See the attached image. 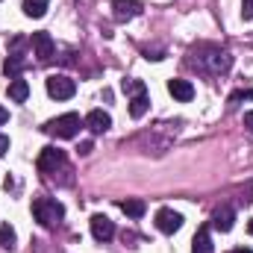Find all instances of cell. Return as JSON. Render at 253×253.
I'll use <instances>...</instances> for the list:
<instances>
[{
  "label": "cell",
  "instance_id": "14",
  "mask_svg": "<svg viewBox=\"0 0 253 253\" xmlns=\"http://www.w3.org/2000/svg\"><path fill=\"white\" fill-rule=\"evenodd\" d=\"M9 97H12L15 103H24V100L30 97V85H27V80L15 77V80L9 83Z\"/></svg>",
  "mask_w": 253,
  "mask_h": 253
},
{
  "label": "cell",
  "instance_id": "7",
  "mask_svg": "<svg viewBox=\"0 0 253 253\" xmlns=\"http://www.w3.org/2000/svg\"><path fill=\"white\" fill-rule=\"evenodd\" d=\"M156 227L171 236V233H177V230L183 227V215L174 212V209H168V206H162V209L156 212Z\"/></svg>",
  "mask_w": 253,
  "mask_h": 253
},
{
  "label": "cell",
  "instance_id": "6",
  "mask_svg": "<svg viewBox=\"0 0 253 253\" xmlns=\"http://www.w3.org/2000/svg\"><path fill=\"white\" fill-rule=\"evenodd\" d=\"M33 50H36V56H39V62H50L53 59V53H56V44H53V39L47 36V33H33Z\"/></svg>",
  "mask_w": 253,
  "mask_h": 253
},
{
  "label": "cell",
  "instance_id": "13",
  "mask_svg": "<svg viewBox=\"0 0 253 253\" xmlns=\"http://www.w3.org/2000/svg\"><path fill=\"white\" fill-rule=\"evenodd\" d=\"M191 253H215L209 227H200V230H197V236H194V242H191Z\"/></svg>",
  "mask_w": 253,
  "mask_h": 253
},
{
  "label": "cell",
  "instance_id": "18",
  "mask_svg": "<svg viewBox=\"0 0 253 253\" xmlns=\"http://www.w3.org/2000/svg\"><path fill=\"white\" fill-rule=\"evenodd\" d=\"M21 68H24V56L21 53H9V59H6V65H3V71H6V77H18L21 74Z\"/></svg>",
  "mask_w": 253,
  "mask_h": 253
},
{
  "label": "cell",
  "instance_id": "5",
  "mask_svg": "<svg viewBox=\"0 0 253 253\" xmlns=\"http://www.w3.org/2000/svg\"><path fill=\"white\" fill-rule=\"evenodd\" d=\"M47 94L56 100H71L77 94V83L65 74H53V77H47Z\"/></svg>",
  "mask_w": 253,
  "mask_h": 253
},
{
  "label": "cell",
  "instance_id": "2",
  "mask_svg": "<svg viewBox=\"0 0 253 253\" xmlns=\"http://www.w3.org/2000/svg\"><path fill=\"white\" fill-rule=\"evenodd\" d=\"M33 215H36V221H39L44 230H53V227L62 224L65 206L59 200H53V197H36V200H33Z\"/></svg>",
  "mask_w": 253,
  "mask_h": 253
},
{
  "label": "cell",
  "instance_id": "25",
  "mask_svg": "<svg viewBox=\"0 0 253 253\" xmlns=\"http://www.w3.org/2000/svg\"><path fill=\"white\" fill-rule=\"evenodd\" d=\"M233 253H253L251 248H239V251H233Z\"/></svg>",
  "mask_w": 253,
  "mask_h": 253
},
{
  "label": "cell",
  "instance_id": "9",
  "mask_svg": "<svg viewBox=\"0 0 253 253\" xmlns=\"http://www.w3.org/2000/svg\"><path fill=\"white\" fill-rule=\"evenodd\" d=\"M91 236L97 242H109L115 236V224L106 218V215H91Z\"/></svg>",
  "mask_w": 253,
  "mask_h": 253
},
{
  "label": "cell",
  "instance_id": "16",
  "mask_svg": "<svg viewBox=\"0 0 253 253\" xmlns=\"http://www.w3.org/2000/svg\"><path fill=\"white\" fill-rule=\"evenodd\" d=\"M47 6H50V0H24V15L27 18H42L47 12Z\"/></svg>",
  "mask_w": 253,
  "mask_h": 253
},
{
  "label": "cell",
  "instance_id": "11",
  "mask_svg": "<svg viewBox=\"0 0 253 253\" xmlns=\"http://www.w3.org/2000/svg\"><path fill=\"white\" fill-rule=\"evenodd\" d=\"M85 126H88L91 132H106V129L112 126V118H109V112H103V109H91V112L85 115Z\"/></svg>",
  "mask_w": 253,
  "mask_h": 253
},
{
  "label": "cell",
  "instance_id": "1",
  "mask_svg": "<svg viewBox=\"0 0 253 253\" xmlns=\"http://www.w3.org/2000/svg\"><path fill=\"white\" fill-rule=\"evenodd\" d=\"M189 65L197 68L200 74H209V77H221L230 71L233 56L221 47V44H212V42H200L189 47Z\"/></svg>",
  "mask_w": 253,
  "mask_h": 253
},
{
  "label": "cell",
  "instance_id": "23",
  "mask_svg": "<svg viewBox=\"0 0 253 253\" xmlns=\"http://www.w3.org/2000/svg\"><path fill=\"white\" fill-rule=\"evenodd\" d=\"M9 150V135H0V156Z\"/></svg>",
  "mask_w": 253,
  "mask_h": 253
},
{
  "label": "cell",
  "instance_id": "17",
  "mask_svg": "<svg viewBox=\"0 0 253 253\" xmlns=\"http://www.w3.org/2000/svg\"><path fill=\"white\" fill-rule=\"evenodd\" d=\"M144 200H135V197H129V200H121V212L129 215V218H141L144 215Z\"/></svg>",
  "mask_w": 253,
  "mask_h": 253
},
{
  "label": "cell",
  "instance_id": "24",
  "mask_svg": "<svg viewBox=\"0 0 253 253\" xmlns=\"http://www.w3.org/2000/svg\"><path fill=\"white\" fill-rule=\"evenodd\" d=\"M6 121H9V112H6V109H3V106H0V126L6 124Z\"/></svg>",
  "mask_w": 253,
  "mask_h": 253
},
{
  "label": "cell",
  "instance_id": "10",
  "mask_svg": "<svg viewBox=\"0 0 253 253\" xmlns=\"http://www.w3.org/2000/svg\"><path fill=\"white\" fill-rule=\"evenodd\" d=\"M168 91L180 103H189L191 97H194V85H191L189 80H168Z\"/></svg>",
  "mask_w": 253,
  "mask_h": 253
},
{
  "label": "cell",
  "instance_id": "26",
  "mask_svg": "<svg viewBox=\"0 0 253 253\" xmlns=\"http://www.w3.org/2000/svg\"><path fill=\"white\" fill-rule=\"evenodd\" d=\"M248 233H251V236H253V218H251V224H248Z\"/></svg>",
  "mask_w": 253,
  "mask_h": 253
},
{
  "label": "cell",
  "instance_id": "12",
  "mask_svg": "<svg viewBox=\"0 0 253 253\" xmlns=\"http://www.w3.org/2000/svg\"><path fill=\"white\" fill-rule=\"evenodd\" d=\"M233 221H236L233 206H221V209H215V215H212V227L221 230V233H230V230H233Z\"/></svg>",
  "mask_w": 253,
  "mask_h": 253
},
{
  "label": "cell",
  "instance_id": "20",
  "mask_svg": "<svg viewBox=\"0 0 253 253\" xmlns=\"http://www.w3.org/2000/svg\"><path fill=\"white\" fill-rule=\"evenodd\" d=\"M0 248H3V251H12V248H15V230H12L9 224L0 227Z\"/></svg>",
  "mask_w": 253,
  "mask_h": 253
},
{
  "label": "cell",
  "instance_id": "19",
  "mask_svg": "<svg viewBox=\"0 0 253 253\" xmlns=\"http://www.w3.org/2000/svg\"><path fill=\"white\" fill-rule=\"evenodd\" d=\"M121 88H124L129 97H138V94H147V85L141 83V80H124L121 83Z\"/></svg>",
  "mask_w": 253,
  "mask_h": 253
},
{
  "label": "cell",
  "instance_id": "22",
  "mask_svg": "<svg viewBox=\"0 0 253 253\" xmlns=\"http://www.w3.org/2000/svg\"><path fill=\"white\" fill-rule=\"evenodd\" d=\"M245 129L253 132V109H251V112H245Z\"/></svg>",
  "mask_w": 253,
  "mask_h": 253
},
{
  "label": "cell",
  "instance_id": "8",
  "mask_svg": "<svg viewBox=\"0 0 253 253\" xmlns=\"http://www.w3.org/2000/svg\"><path fill=\"white\" fill-rule=\"evenodd\" d=\"M112 15H115L118 24L132 21V18L141 15V3H138V0H115V3H112Z\"/></svg>",
  "mask_w": 253,
  "mask_h": 253
},
{
  "label": "cell",
  "instance_id": "4",
  "mask_svg": "<svg viewBox=\"0 0 253 253\" xmlns=\"http://www.w3.org/2000/svg\"><path fill=\"white\" fill-rule=\"evenodd\" d=\"M39 171L53 177L56 171H68V159H65V150L59 147H44L42 156H39Z\"/></svg>",
  "mask_w": 253,
  "mask_h": 253
},
{
  "label": "cell",
  "instance_id": "3",
  "mask_svg": "<svg viewBox=\"0 0 253 253\" xmlns=\"http://www.w3.org/2000/svg\"><path fill=\"white\" fill-rule=\"evenodd\" d=\"M80 126H83L80 115H77V112H68V115L53 118V121L44 126V129H47L50 135H56V138H74V135L80 132Z\"/></svg>",
  "mask_w": 253,
  "mask_h": 253
},
{
  "label": "cell",
  "instance_id": "21",
  "mask_svg": "<svg viewBox=\"0 0 253 253\" xmlns=\"http://www.w3.org/2000/svg\"><path fill=\"white\" fill-rule=\"evenodd\" d=\"M242 18H245V21L253 18V0H242Z\"/></svg>",
  "mask_w": 253,
  "mask_h": 253
},
{
  "label": "cell",
  "instance_id": "15",
  "mask_svg": "<svg viewBox=\"0 0 253 253\" xmlns=\"http://www.w3.org/2000/svg\"><path fill=\"white\" fill-rule=\"evenodd\" d=\"M147 109H150V97L147 94H138V97H129V115L138 121V118H144L147 115Z\"/></svg>",
  "mask_w": 253,
  "mask_h": 253
}]
</instances>
